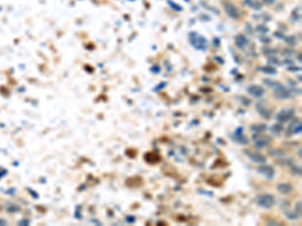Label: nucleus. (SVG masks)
Listing matches in <instances>:
<instances>
[{
	"mask_svg": "<svg viewBox=\"0 0 302 226\" xmlns=\"http://www.w3.org/2000/svg\"><path fill=\"white\" fill-rule=\"evenodd\" d=\"M258 206L262 208H266V209H269L272 206H274L275 204V198L271 194H264L261 195L257 198V201H256Z\"/></svg>",
	"mask_w": 302,
	"mask_h": 226,
	"instance_id": "1",
	"label": "nucleus"
},
{
	"mask_svg": "<svg viewBox=\"0 0 302 226\" xmlns=\"http://www.w3.org/2000/svg\"><path fill=\"white\" fill-rule=\"evenodd\" d=\"M274 90V94H275L276 98L279 100H286V99H289V98H291V92H290L288 88H286L284 86H282V84H280L279 82H278L277 84H276L275 86L273 88Z\"/></svg>",
	"mask_w": 302,
	"mask_h": 226,
	"instance_id": "2",
	"label": "nucleus"
},
{
	"mask_svg": "<svg viewBox=\"0 0 302 226\" xmlns=\"http://www.w3.org/2000/svg\"><path fill=\"white\" fill-rule=\"evenodd\" d=\"M244 154L248 157V159H250V160L254 163L264 164V163H266V161H267V159H266V157L264 156V155L260 154V153H257V152H254V151L248 150V149H245Z\"/></svg>",
	"mask_w": 302,
	"mask_h": 226,
	"instance_id": "3",
	"label": "nucleus"
},
{
	"mask_svg": "<svg viewBox=\"0 0 302 226\" xmlns=\"http://www.w3.org/2000/svg\"><path fill=\"white\" fill-rule=\"evenodd\" d=\"M294 115H295V110L294 109H284L278 113V115L276 116V120L279 121L280 123H285V122L292 120Z\"/></svg>",
	"mask_w": 302,
	"mask_h": 226,
	"instance_id": "4",
	"label": "nucleus"
},
{
	"mask_svg": "<svg viewBox=\"0 0 302 226\" xmlns=\"http://www.w3.org/2000/svg\"><path fill=\"white\" fill-rule=\"evenodd\" d=\"M257 172L259 173V174L263 175L264 177H266V178L269 179V180L273 179L274 176H275V170H274L271 166H269V165H262V166L258 167Z\"/></svg>",
	"mask_w": 302,
	"mask_h": 226,
	"instance_id": "5",
	"label": "nucleus"
},
{
	"mask_svg": "<svg viewBox=\"0 0 302 226\" xmlns=\"http://www.w3.org/2000/svg\"><path fill=\"white\" fill-rule=\"evenodd\" d=\"M225 11H226V13L231 18L237 19L240 17V11H239V9L237 8L234 4H232V3L230 2H227L226 4H225Z\"/></svg>",
	"mask_w": 302,
	"mask_h": 226,
	"instance_id": "6",
	"label": "nucleus"
},
{
	"mask_svg": "<svg viewBox=\"0 0 302 226\" xmlns=\"http://www.w3.org/2000/svg\"><path fill=\"white\" fill-rule=\"evenodd\" d=\"M253 139L254 141H255L256 147H258V148H264V147L267 146L272 140L269 136H257V135H254Z\"/></svg>",
	"mask_w": 302,
	"mask_h": 226,
	"instance_id": "7",
	"label": "nucleus"
},
{
	"mask_svg": "<svg viewBox=\"0 0 302 226\" xmlns=\"http://www.w3.org/2000/svg\"><path fill=\"white\" fill-rule=\"evenodd\" d=\"M248 93L254 98H261L265 94V90L257 84H252L248 88Z\"/></svg>",
	"mask_w": 302,
	"mask_h": 226,
	"instance_id": "8",
	"label": "nucleus"
},
{
	"mask_svg": "<svg viewBox=\"0 0 302 226\" xmlns=\"http://www.w3.org/2000/svg\"><path fill=\"white\" fill-rule=\"evenodd\" d=\"M256 110L258 111L259 115L261 116L262 118H264V119H270V118H271V115H272L271 111L268 110V108L266 107L263 103L257 104V105H256Z\"/></svg>",
	"mask_w": 302,
	"mask_h": 226,
	"instance_id": "9",
	"label": "nucleus"
},
{
	"mask_svg": "<svg viewBox=\"0 0 302 226\" xmlns=\"http://www.w3.org/2000/svg\"><path fill=\"white\" fill-rule=\"evenodd\" d=\"M235 43L239 48H244L249 43V40L244 34H238L235 37Z\"/></svg>",
	"mask_w": 302,
	"mask_h": 226,
	"instance_id": "10",
	"label": "nucleus"
},
{
	"mask_svg": "<svg viewBox=\"0 0 302 226\" xmlns=\"http://www.w3.org/2000/svg\"><path fill=\"white\" fill-rule=\"evenodd\" d=\"M197 38H198V40L197 39H191L190 42L191 44L194 46L196 49H202V48L206 47V40L204 38V37H201V36H198L197 35Z\"/></svg>",
	"mask_w": 302,
	"mask_h": 226,
	"instance_id": "11",
	"label": "nucleus"
},
{
	"mask_svg": "<svg viewBox=\"0 0 302 226\" xmlns=\"http://www.w3.org/2000/svg\"><path fill=\"white\" fill-rule=\"evenodd\" d=\"M277 190L282 194H289L293 191V186L289 183H280L277 185Z\"/></svg>",
	"mask_w": 302,
	"mask_h": 226,
	"instance_id": "12",
	"label": "nucleus"
},
{
	"mask_svg": "<svg viewBox=\"0 0 302 226\" xmlns=\"http://www.w3.org/2000/svg\"><path fill=\"white\" fill-rule=\"evenodd\" d=\"M290 133V135H293V134H298L301 133V123L299 121L294 122L291 125L289 126V130H288L287 135Z\"/></svg>",
	"mask_w": 302,
	"mask_h": 226,
	"instance_id": "13",
	"label": "nucleus"
},
{
	"mask_svg": "<svg viewBox=\"0 0 302 226\" xmlns=\"http://www.w3.org/2000/svg\"><path fill=\"white\" fill-rule=\"evenodd\" d=\"M234 140L241 145H246L249 143L248 138L242 135V133H234Z\"/></svg>",
	"mask_w": 302,
	"mask_h": 226,
	"instance_id": "14",
	"label": "nucleus"
},
{
	"mask_svg": "<svg viewBox=\"0 0 302 226\" xmlns=\"http://www.w3.org/2000/svg\"><path fill=\"white\" fill-rule=\"evenodd\" d=\"M267 129V125L265 124H253V125L250 126V130L256 133H261V132L266 131Z\"/></svg>",
	"mask_w": 302,
	"mask_h": 226,
	"instance_id": "15",
	"label": "nucleus"
},
{
	"mask_svg": "<svg viewBox=\"0 0 302 226\" xmlns=\"http://www.w3.org/2000/svg\"><path fill=\"white\" fill-rule=\"evenodd\" d=\"M257 70L263 72L264 74H276V70L274 68H271V66H263V68H257Z\"/></svg>",
	"mask_w": 302,
	"mask_h": 226,
	"instance_id": "16",
	"label": "nucleus"
},
{
	"mask_svg": "<svg viewBox=\"0 0 302 226\" xmlns=\"http://www.w3.org/2000/svg\"><path fill=\"white\" fill-rule=\"evenodd\" d=\"M282 130H283V127H282L281 125H279V124H276V125L272 126L271 128V132L274 135H279L282 132Z\"/></svg>",
	"mask_w": 302,
	"mask_h": 226,
	"instance_id": "17",
	"label": "nucleus"
},
{
	"mask_svg": "<svg viewBox=\"0 0 302 226\" xmlns=\"http://www.w3.org/2000/svg\"><path fill=\"white\" fill-rule=\"evenodd\" d=\"M291 171H292V172H293L295 175H297V176H300V175H301V168H300V167L292 166V167H291Z\"/></svg>",
	"mask_w": 302,
	"mask_h": 226,
	"instance_id": "18",
	"label": "nucleus"
},
{
	"mask_svg": "<svg viewBox=\"0 0 302 226\" xmlns=\"http://www.w3.org/2000/svg\"><path fill=\"white\" fill-rule=\"evenodd\" d=\"M264 84H267L268 86H271V88H274V86H275L276 84H278V82H274V80H264Z\"/></svg>",
	"mask_w": 302,
	"mask_h": 226,
	"instance_id": "19",
	"label": "nucleus"
},
{
	"mask_svg": "<svg viewBox=\"0 0 302 226\" xmlns=\"http://www.w3.org/2000/svg\"><path fill=\"white\" fill-rule=\"evenodd\" d=\"M168 4H169V5H170V6H171V7H172V8H173V9H174V10H177V11H181V7H180V6H179V5H176V4H175V3H173V2H172V1H170V0H169V1H168Z\"/></svg>",
	"mask_w": 302,
	"mask_h": 226,
	"instance_id": "20",
	"label": "nucleus"
},
{
	"mask_svg": "<svg viewBox=\"0 0 302 226\" xmlns=\"http://www.w3.org/2000/svg\"><path fill=\"white\" fill-rule=\"evenodd\" d=\"M295 212L297 213L298 216L301 215V202H300V201H298L297 203H296V210H295Z\"/></svg>",
	"mask_w": 302,
	"mask_h": 226,
	"instance_id": "21",
	"label": "nucleus"
},
{
	"mask_svg": "<svg viewBox=\"0 0 302 226\" xmlns=\"http://www.w3.org/2000/svg\"><path fill=\"white\" fill-rule=\"evenodd\" d=\"M286 42H288V43H290V44H291V45H294V44H295V43H296V41H293V40H295V38H294V37L293 36H287V37H286Z\"/></svg>",
	"mask_w": 302,
	"mask_h": 226,
	"instance_id": "22",
	"label": "nucleus"
},
{
	"mask_svg": "<svg viewBox=\"0 0 302 226\" xmlns=\"http://www.w3.org/2000/svg\"><path fill=\"white\" fill-rule=\"evenodd\" d=\"M257 30L261 31V33H265L266 31H268V28H266L264 25H259V26L257 27Z\"/></svg>",
	"mask_w": 302,
	"mask_h": 226,
	"instance_id": "23",
	"label": "nucleus"
},
{
	"mask_svg": "<svg viewBox=\"0 0 302 226\" xmlns=\"http://www.w3.org/2000/svg\"><path fill=\"white\" fill-rule=\"evenodd\" d=\"M165 86H166V82H162V84H159L158 86H156V88H155L154 92H157V90H161V88H164Z\"/></svg>",
	"mask_w": 302,
	"mask_h": 226,
	"instance_id": "24",
	"label": "nucleus"
},
{
	"mask_svg": "<svg viewBox=\"0 0 302 226\" xmlns=\"http://www.w3.org/2000/svg\"><path fill=\"white\" fill-rule=\"evenodd\" d=\"M127 221L129 222V223H133V222L135 221V217H134V216H128Z\"/></svg>",
	"mask_w": 302,
	"mask_h": 226,
	"instance_id": "25",
	"label": "nucleus"
},
{
	"mask_svg": "<svg viewBox=\"0 0 302 226\" xmlns=\"http://www.w3.org/2000/svg\"><path fill=\"white\" fill-rule=\"evenodd\" d=\"M267 4H272V3L274 2V0H267V1H265Z\"/></svg>",
	"mask_w": 302,
	"mask_h": 226,
	"instance_id": "26",
	"label": "nucleus"
}]
</instances>
